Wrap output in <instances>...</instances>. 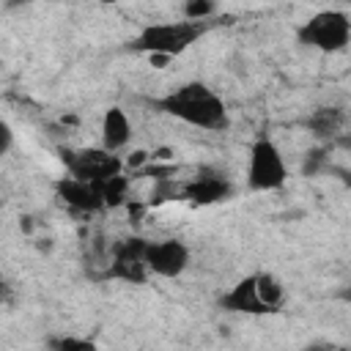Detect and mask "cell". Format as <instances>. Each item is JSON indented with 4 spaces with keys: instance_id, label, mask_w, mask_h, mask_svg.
<instances>
[{
    "instance_id": "cell-1",
    "label": "cell",
    "mask_w": 351,
    "mask_h": 351,
    "mask_svg": "<svg viewBox=\"0 0 351 351\" xmlns=\"http://www.w3.org/2000/svg\"><path fill=\"white\" fill-rule=\"evenodd\" d=\"M151 104L156 110L178 118V121L195 126V129L225 132L230 126V115H228V107H225L222 96L214 93L203 82H184L176 90L154 99Z\"/></svg>"
},
{
    "instance_id": "cell-2",
    "label": "cell",
    "mask_w": 351,
    "mask_h": 351,
    "mask_svg": "<svg viewBox=\"0 0 351 351\" xmlns=\"http://www.w3.org/2000/svg\"><path fill=\"white\" fill-rule=\"evenodd\" d=\"M208 19H181V22H154L145 25L134 38L132 49L145 52V55H159V58H173L186 52L200 36H206Z\"/></svg>"
},
{
    "instance_id": "cell-3",
    "label": "cell",
    "mask_w": 351,
    "mask_h": 351,
    "mask_svg": "<svg viewBox=\"0 0 351 351\" xmlns=\"http://www.w3.org/2000/svg\"><path fill=\"white\" fill-rule=\"evenodd\" d=\"M296 38L299 44L326 55L340 52L351 41V16L337 8H324L296 27Z\"/></svg>"
},
{
    "instance_id": "cell-4",
    "label": "cell",
    "mask_w": 351,
    "mask_h": 351,
    "mask_svg": "<svg viewBox=\"0 0 351 351\" xmlns=\"http://www.w3.org/2000/svg\"><path fill=\"white\" fill-rule=\"evenodd\" d=\"M285 178H288V165L282 159V151L277 148L274 140L258 137L250 148L247 186L252 192H271V189H280Z\"/></svg>"
},
{
    "instance_id": "cell-5",
    "label": "cell",
    "mask_w": 351,
    "mask_h": 351,
    "mask_svg": "<svg viewBox=\"0 0 351 351\" xmlns=\"http://www.w3.org/2000/svg\"><path fill=\"white\" fill-rule=\"evenodd\" d=\"M148 241L151 239H143V236H126V239H121L112 247L110 266H107L104 274L110 280H121V282H129V285H143L151 277L148 263H145Z\"/></svg>"
},
{
    "instance_id": "cell-6",
    "label": "cell",
    "mask_w": 351,
    "mask_h": 351,
    "mask_svg": "<svg viewBox=\"0 0 351 351\" xmlns=\"http://www.w3.org/2000/svg\"><path fill=\"white\" fill-rule=\"evenodd\" d=\"M63 165L66 173L82 181H101L115 173H123V159L115 151L107 148H77V151H63Z\"/></svg>"
},
{
    "instance_id": "cell-7",
    "label": "cell",
    "mask_w": 351,
    "mask_h": 351,
    "mask_svg": "<svg viewBox=\"0 0 351 351\" xmlns=\"http://www.w3.org/2000/svg\"><path fill=\"white\" fill-rule=\"evenodd\" d=\"M145 263L148 271L156 277H178L189 266V247L178 239H162V241H148L145 250Z\"/></svg>"
},
{
    "instance_id": "cell-8",
    "label": "cell",
    "mask_w": 351,
    "mask_h": 351,
    "mask_svg": "<svg viewBox=\"0 0 351 351\" xmlns=\"http://www.w3.org/2000/svg\"><path fill=\"white\" fill-rule=\"evenodd\" d=\"M55 192L58 197L77 214H96V211H104V203H101V195L96 189L93 181H82V178H74V176H63L58 184H55Z\"/></svg>"
},
{
    "instance_id": "cell-9",
    "label": "cell",
    "mask_w": 351,
    "mask_h": 351,
    "mask_svg": "<svg viewBox=\"0 0 351 351\" xmlns=\"http://www.w3.org/2000/svg\"><path fill=\"white\" fill-rule=\"evenodd\" d=\"M230 195H233V184L219 173L197 176V178L181 184V197L195 203V206H211V203L228 200Z\"/></svg>"
},
{
    "instance_id": "cell-10",
    "label": "cell",
    "mask_w": 351,
    "mask_h": 351,
    "mask_svg": "<svg viewBox=\"0 0 351 351\" xmlns=\"http://www.w3.org/2000/svg\"><path fill=\"white\" fill-rule=\"evenodd\" d=\"M219 307L225 313H241V315H269L271 310L261 302L258 288H255V274L241 277L230 291L219 296Z\"/></svg>"
},
{
    "instance_id": "cell-11",
    "label": "cell",
    "mask_w": 351,
    "mask_h": 351,
    "mask_svg": "<svg viewBox=\"0 0 351 351\" xmlns=\"http://www.w3.org/2000/svg\"><path fill=\"white\" fill-rule=\"evenodd\" d=\"M132 140V121L123 107H107L101 115V148L121 151Z\"/></svg>"
},
{
    "instance_id": "cell-12",
    "label": "cell",
    "mask_w": 351,
    "mask_h": 351,
    "mask_svg": "<svg viewBox=\"0 0 351 351\" xmlns=\"http://www.w3.org/2000/svg\"><path fill=\"white\" fill-rule=\"evenodd\" d=\"M307 129L321 140H335L346 129V112L340 107H318L307 118Z\"/></svg>"
},
{
    "instance_id": "cell-13",
    "label": "cell",
    "mask_w": 351,
    "mask_h": 351,
    "mask_svg": "<svg viewBox=\"0 0 351 351\" xmlns=\"http://www.w3.org/2000/svg\"><path fill=\"white\" fill-rule=\"evenodd\" d=\"M129 176H123V173H115V176H110V178H101V181H96V189H99V195H101V203H104V208H118V206H123L126 200H129Z\"/></svg>"
},
{
    "instance_id": "cell-14",
    "label": "cell",
    "mask_w": 351,
    "mask_h": 351,
    "mask_svg": "<svg viewBox=\"0 0 351 351\" xmlns=\"http://www.w3.org/2000/svg\"><path fill=\"white\" fill-rule=\"evenodd\" d=\"M255 288H258L261 302H263L271 313H277L280 304H282V299H285V288H282V282H280L271 271H255Z\"/></svg>"
},
{
    "instance_id": "cell-15",
    "label": "cell",
    "mask_w": 351,
    "mask_h": 351,
    "mask_svg": "<svg viewBox=\"0 0 351 351\" xmlns=\"http://www.w3.org/2000/svg\"><path fill=\"white\" fill-rule=\"evenodd\" d=\"M184 19H211L217 14V0H184Z\"/></svg>"
},
{
    "instance_id": "cell-16",
    "label": "cell",
    "mask_w": 351,
    "mask_h": 351,
    "mask_svg": "<svg viewBox=\"0 0 351 351\" xmlns=\"http://www.w3.org/2000/svg\"><path fill=\"white\" fill-rule=\"evenodd\" d=\"M47 346L58 348V351H90L93 348V343L82 340V337H49Z\"/></svg>"
},
{
    "instance_id": "cell-17",
    "label": "cell",
    "mask_w": 351,
    "mask_h": 351,
    "mask_svg": "<svg viewBox=\"0 0 351 351\" xmlns=\"http://www.w3.org/2000/svg\"><path fill=\"white\" fill-rule=\"evenodd\" d=\"M11 145H14V129L8 121L0 118V156H5L11 151Z\"/></svg>"
},
{
    "instance_id": "cell-18",
    "label": "cell",
    "mask_w": 351,
    "mask_h": 351,
    "mask_svg": "<svg viewBox=\"0 0 351 351\" xmlns=\"http://www.w3.org/2000/svg\"><path fill=\"white\" fill-rule=\"evenodd\" d=\"M14 299H16V288H14V282L0 271V304H14Z\"/></svg>"
},
{
    "instance_id": "cell-19",
    "label": "cell",
    "mask_w": 351,
    "mask_h": 351,
    "mask_svg": "<svg viewBox=\"0 0 351 351\" xmlns=\"http://www.w3.org/2000/svg\"><path fill=\"white\" fill-rule=\"evenodd\" d=\"M99 3H118V0H99Z\"/></svg>"
}]
</instances>
